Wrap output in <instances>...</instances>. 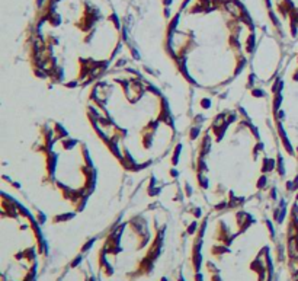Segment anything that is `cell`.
Listing matches in <instances>:
<instances>
[{
    "label": "cell",
    "instance_id": "1",
    "mask_svg": "<svg viewBox=\"0 0 298 281\" xmlns=\"http://www.w3.org/2000/svg\"><path fill=\"white\" fill-rule=\"evenodd\" d=\"M57 162H58V156H57L55 153L48 152V154H47V171H48L50 175L54 173L55 166H57Z\"/></svg>",
    "mask_w": 298,
    "mask_h": 281
},
{
    "label": "cell",
    "instance_id": "2",
    "mask_svg": "<svg viewBox=\"0 0 298 281\" xmlns=\"http://www.w3.org/2000/svg\"><path fill=\"white\" fill-rule=\"evenodd\" d=\"M275 168H276V160L275 159H272V157H265L263 159V165H262V172L263 173H269V172H272Z\"/></svg>",
    "mask_w": 298,
    "mask_h": 281
},
{
    "label": "cell",
    "instance_id": "3",
    "mask_svg": "<svg viewBox=\"0 0 298 281\" xmlns=\"http://www.w3.org/2000/svg\"><path fill=\"white\" fill-rule=\"evenodd\" d=\"M255 48H256V37H255L253 32H251L249 35V38L246 39V51L247 53H253Z\"/></svg>",
    "mask_w": 298,
    "mask_h": 281
},
{
    "label": "cell",
    "instance_id": "4",
    "mask_svg": "<svg viewBox=\"0 0 298 281\" xmlns=\"http://www.w3.org/2000/svg\"><path fill=\"white\" fill-rule=\"evenodd\" d=\"M278 131H279V135H281V138H282V143H284L287 152H288V153H292V147H291V144H289V142H288V138H287V134H285V131H284V128H282V124H278Z\"/></svg>",
    "mask_w": 298,
    "mask_h": 281
},
{
    "label": "cell",
    "instance_id": "5",
    "mask_svg": "<svg viewBox=\"0 0 298 281\" xmlns=\"http://www.w3.org/2000/svg\"><path fill=\"white\" fill-rule=\"evenodd\" d=\"M198 183H199V186L202 190H208L210 188V179L204 173H198Z\"/></svg>",
    "mask_w": 298,
    "mask_h": 281
},
{
    "label": "cell",
    "instance_id": "6",
    "mask_svg": "<svg viewBox=\"0 0 298 281\" xmlns=\"http://www.w3.org/2000/svg\"><path fill=\"white\" fill-rule=\"evenodd\" d=\"M196 166H198V173H205V172L208 171V166H207V162H205V157H202V156L198 157Z\"/></svg>",
    "mask_w": 298,
    "mask_h": 281
},
{
    "label": "cell",
    "instance_id": "7",
    "mask_svg": "<svg viewBox=\"0 0 298 281\" xmlns=\"http://www.w3.org/2000/svg\"><path fill=\"white\" fill-rule=\"evenodd\" d=\"M180 152H182V144H176L175 150H173V156H172V163L176 166L177 163H179V157H180Z\"/></svg>",
    "mask_w": 298,
    "mask_h": 281
},
{
    "label": "cell",
    "instance_id": "8",
    "mask_svg": "<svg viewBox=\"0 0 298 281\" xmlns=\"http://www.w3.org/2000/svg\"><path fill=\"white\" fill-rule=\"evenodd\" d=\"M63 147L65 149V150H68V149H73L76 144H77V140H74V138H68V137H65L64 140H63Z\"/></svg>",
    "mask_w": 298,
    "mask_h": 281
},
{
    "label": "cell",
    "instance_id": "9",
    "mask_svg": "<svg viewBox=\"0 0 298 281\" xmlns=\"http://www.w3.org/2000/svg\"><path fill=\"white\" fill-rule=\"evenodd\" d=\"M74 217V213H64V214H58L54 217V223H58V221H67Z\"/></svg>",
    "mask_w": 298,
    "mask_h": 281
},
{
    "label": "cell",
    "instance_id": "10",
    "mask_svg": "<svg viewBox=\"0 0 298 281\" xmlns=\"http://www.w3.org/2000/svg\"><path fill=\"white\" fill-rule=\"evenodd\" d=\"M48 22L51 23L53 26H58L60 23H61V18H60V15H58V13H53V15L48 18Z\"/></svg>",
    "mask_w": 298,
    "mask_h": 281
},
{
    "label": "cell",
    "instance_id": "11",
    "mask_svg": "<svg viewBox=\"0 0 298 281\" xmlns=\"http://www.w3.org/2000/svg\"><path fill=\"white\" fill-rule=\"evenodd\" d=\"M281 104H282V95H281V93H276V95H275V98H273V111H275V112H278Z\"/></svg>",
    "mask_w": 298,
    "mask_h": 281
},
{
    "label": "cell",
    "instance_id": "12",
    "mask_svg": "<svg viewBox=\"0 0 298 281\" xmlns=\"http://www.w3.org/2000/svg\"><path fill=\"white\" fill-rule=\"evenodd\" d=\"M55 134H57V137H55V140L57 138H63V137H67V131L60 125V124H55Z\"/></svg>",
    "mask_w": 298,
    "mask_h": 281
},
{
    "label": "cell",
    "instance_id": "13",
    "mask_svg": "<svg viewBox=\"0 0 298 281\" xmlns=\"http://www.w3.org/2000/svg\"><path fill=\"white\" fill-rule=\"evenodd\" d=\"M266 183H268V178H266V175H262L258 179V182H256V188L258 190H263L265 186H266Z\"/></svg>",
    "mask_w": 298,
    "mask_h": 281
},
{
    "label": "cell",
    "instance_id": "14",
    "mask_svg": "<svg viewBox=\"0 0 298 281\" xmlns=\"http://www.w3.org/2000/svg\"><path fill=\"white\" fill-rule=\"evenodd\" d=\"M199 134H201V128H199L198 125H195V127H192V128H191L189 138H191V140H196V138L199 137Z\"/></svg>",
    "mask_w": 298,
    "mask_h": 281
},
{
    "label": "cell",
    "instance_id": "15",
    "mask_svg": "<svg viewBox=\"0 0 298 281\" xmlns=\"http://www.w3.org/2000/svg\"><path fill=\"white\" fill-rule=\"evenodd\" d=\"M282 80H276L273 83V86H272V93H275V95H276V93H281V90H282Z\"/></svg>",
    "mask_w": 298,
    "mask_h": 281
},
{
    "label": "cell",
    "instance_id": "16",
    "mask_svg": "<svg viewBox=\"0 0 298 281\" xmlns=\"http://www.w3.org/2000/svg\"><path fill=\"white\" fill-rule=\"evenodd\" d=\"M276 169H278V173L281 175V176H284L285 175V169H284V160H282V157L279 156L278 157V160H276Z\"/></svg>",
    "mask_w": 298,
    "mask_h": 281
},
{
    "label": "cell",
    "instance_id": "17",
    "mask_svg": "<svg viewBox=\"0 0 298 281\" xmlns=\"http://www.w3.org/2000/svg\"><path fill=\"white\" fill-rule=\"evenodd\" d=\"M199 106H201L202 109H210V108H211V99H210V98H204V99H201Z\"/></svg>",
    "mask_w": 298,
    "mask_h": 281
},
{
    "label": "cell",
    "instance_id": "18",
    "mask_svg": "<svg viewBox=\"0 0 298 281\" xmlns=\"http://www.w3.org/2000/svg\"><path fill=\"white\" fill-rule=\"evenodd\" d=\"M251 95H253V96H256V98H263V96L266 95V92H265L263 89H259V87H256V89H253V90H251Z\"/></svg>",
    "mask_w": 298,
    "mask_h": 281
},
{
    "label": "cell",
    "instance_id": "19",
    "mask_svg": "<svg viewBox=\"0 0 298 281\" xmlns=\"http://www.w3.org/2000/svg\"><path fill=\"white\" fill-rule=\"evenodd\" d=\"M198 227H199V226H198V223H196V221H192V223L189 224L188 230H186V232H188V235H193V233L198 230Z\"/></svg>",
    "mask_w": 298,
    "mask_h": 281
},
{
    "label": "cell",
    "instance_id": "20",
    "mask_svg": "<svg viewBox=\"0 0 298 281\" xmlns=\"http://www.w3.org/2000/svg\"><path fill=\"white\" fill-rule=\"evenodd\" d=\"M93 243H95V238H93V239H89V240H87V242L83 245V248H82V252H87V251H89L92 246H93Z\"/></svg>",
    "mask_w": 298,
    "mask_h": 281
},
{
    "label": "cell",
    "instance_id": "21",
    "mask_svg": "<svg viewBox=\"0 0 298 281\" xmlns=\"http://www.w3.org/2000/svg\"><path fill=\"white\" fill-rule=\"evenodd\" d=\"M269 18H270V20H272V23L275 26H279V20H278V18H276V15H275L272 10L269 12Z\"/></svg>",
    "mask_w": 298,
    "mask_h": 281
},
{
    "label": "cell",
    "instance_id": "22",
    "mask_svg": "<svg viewBox=\"0 0 298 281\" xmlns=\"http://www.w3.org/2000/svg\"><path fill=\"white\" fill-rule=\"evenodd\" d=\"M147 90H148V92H151L153 95H156V96H160V90H158V89H156L153 85H148V86H147Z\"/></svg>",
    "mask_w": 298,
    "mask_h": 281
},
{
    "label": "cell",
    "instance_id": "23",
    "mask_svg": "<svg viewBox=\"0 0 298 281\" xmlns=\"http://www.w3.org/2000/svg\"><path fill=\"white\" fill-rule=\"evenodd\" d=\"M129 53H131V56L134 57V60H140V53L137 51L134 47H131V48H129Z\"/></svg>",
    "mask_w": 298,
    "mask_h": 281
},
{
    "label": "cell",
    "instance_id": "24",
    "mask_svg": "<svg viewBox=\"0 0 298 281\" xmlns=\"http://www.w3.org/2000/svg\"><path fill=\"white\" fill-rule=\"evenodd\" d=\"M82 261H83V256H80V255H79V256H76V259L71 262V265H70V267H71V268H74V267H77Z\"/></svg>",
    "mask_w": 298,
    "mask_h": 281
},
{
    "label": "cell",
    "instance_id": "25",
    "mask_svg": "<svg viewBox=\"0 0 298 281\" xmlns=\"http://www.w3.org/2000/svg\"><path fill=\"white\" fill-rule=\"evenodd\" d=\"M158 194H160V188H150L148 190V195H151V197H156Z\"/></svg>",
    "mask_w": 298,
    "mask_h": 281
},
{
    "label": "cell",
    "instance_id": "26",
    "mask_svg": "<svg viewBox=\"0 0 298 281\" xmlns=\"http://www.w3.org/2000/svg\"><path fill=\"white\" fill-rule=\"evenodd\" d=\"M253 82H255V74L250 73L249 76V82H247V87H253Z\"/></svg>",
    "mask_w": 298,
    "mask_h": 281
},
{
    "label": "cell",
    "instance_id": "27",
    "mask_svg": "<svg viewBox=\"0 0 298 281\" xmlns=\"http://www.w3.org/2000/svg\"><path fill=\"white\" fill-rule=\"evenodd\" d=\"M225 207H228V202L227 201H222V202H220V204L215 205V210H224Z\"/></svg>",
    "mask_w": 298,
    "mask_h": 281
},
{
    "label": "cell",
    "instance_id": "28",
    "mask_svg": "<svg viewBox=\"0 0 298 281\" xmlns=\"http://www.w3.org/2000/svg\"><path fill=\"white\" fill-rule=\"evenodd\" d=\"M185 194H186V197H191L192 195V188H191L189 183H185Z\"/></svg>",
    "mask_w": 298,
    "mask_h": 281
},
{
    "label": "cell",
    "instance_id": "29",
    "mask_svg": "<svg viewBox=\"0 0 298 281\" xmlns=\"http://www.w3.org/2000/svg\"><path fill=\"white\" fill-rule=\"evenodd\" d=\"M201 213H202V211H201V208H193V216H195V217H198V219H199V217H201Z\"/></svg>",
    "mask_w": 298,
    "mask_h": 281
},
{
    "label": "cell",
    "instance_id": "30",
    "mask_svg": "<svg viewBox=\"0 0 298 281\" xmlns=\"http://www.w3.org/2000/svg\"><path fill=\"white\" fill-rule=\"evenodd\" d=\"M65 86L73 89V87H76V86H77V82H68V83H65Z\"/></svg>",
    "mask_w": 298,
    "mask_h": 281
},
{
    "label": "cell",
    "instance_id": "31",
    "mask_svg": "<svg viewBox=\"0 0 298 281\" xmlns=\"http://www.w3.org/2000/svg\"><path fill=\"white\" fill-rule=\"evenodd\" d=\"M270 198H272V200L276 198V190H275V188H272V190H270Z\"/></svg>",
    "mask_w": 298,
    "mask_h": 281
},
{
    "label": "cell",
    "instance_id": "32",
    "mask_svg": "<svg viewBox=\"0 0 298 281\" xmlns=\"http://www.w3.org/2000/svg\"><path fill=\"white\" fill-rule=\"evenodd\" d=\"M179 175V172L176 171V169H170V176H173V178H176Z\"/></svg>",
    "mask_w": 298,
    "mask_h": 281
},
{
    "label": "cell",
    "instance_id": "33",
    "mask_svg": "<svg viewBox=\"0 0 298 281\" xmlns=\"http://www.w3.org/2000/svg\"><path fill=\"white\" fill-rule=\"evenodd\" d=\"M162 2H163V5H165L166 7H169V6L172 5V2H173V0H162Z\"/></svg>",
    "mask_w": 298,
    "mask_h": 281
},
{
    "label": "cell",
    "instance_id": "34",
    "mask_svg": "<svg viewBox=\"0 0 298 281\" xmlns=\"http://www.w3.org/2000/svg\"><path fill=\"white\" fill-rule=\"evenodd\" d=\"M165 16H166V18H169V16H170V9H169V7H166V9H165Z\"/></svg>",
    "mask_w": 298,
    "mask_h": 281
},
{
    "label": "cell",
    "instance_id": "35",
    "mask_svg": "<svg viewBox=\"0 0 298 281\" xmlns=\"http://www.w3.org/2000/svg\"><path fill=\"white\" fill-rule=\"evenodd\" d=\"M42 3H44V0H36V6H38V7H41Z\"/></svg>",
    "mask_w": 298,
    "mask_h": 281
},
{
    "label": "cell",
    "instance_id": "36",
    "mask_svg": "<svg viewBox=\"0 0 298 281\" xmlns=\"http://www.w3.org/2000/svg\"><path fill=\"white\" fill-rule=\"evenodd\" d=\"M294 80H298V72L295 73V76H294Z\"/></svg>",
    "mask_w": 298,
    "mask_h": 281
}]
</instances>
